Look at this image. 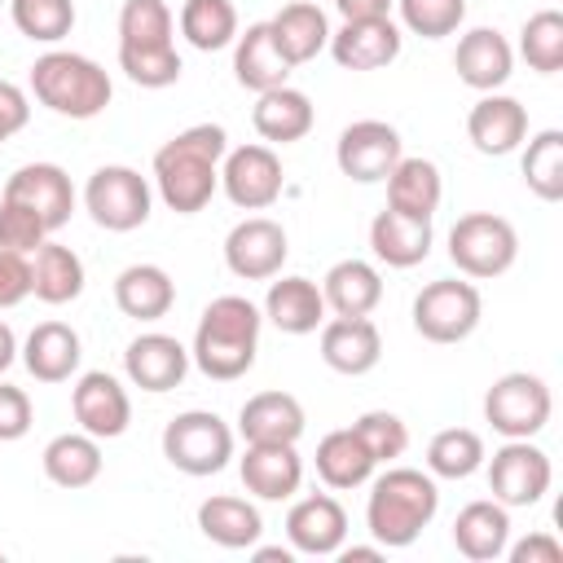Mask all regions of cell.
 Segmentation results:
<instances>
[{
	"label": "cell",
	"instance_id": "6da1fadb",
	"mask_svg": "<svg viewBox=\"0 0 563 563\" xmlns=\"http://www.w3.org/2000/svg\"><path fill=\"white\" fill-rule=\"evenodd\" d=\"M229 150V132L220 123H194L154 150V189L176 216H194L220 189V158Z\"/></svg>",
	"mask_w": 563,
	"mask_h": 563
},
{
	"label": "cell",
	"instance_id": "7a4b0ae2",
	"mask_svg": "<svg viewBox=\"0 0 563 563\" xmlns=\"http://www.w3.org/2000/svg\"><path fill=\"white\" fill-rule=\"evenodd\" d=\"M260 325L264 312L246 299V295H220L202 308L198 330H194V347L189 361L216 378V383H233L255 365L260 352Z\"/></svg>",
	"mask_w": 563,
	"mask_h": 563
},
{
	"label": "cell",
	"instance_id": "3957f363",
	"mask_svg": "<svg viewBox=\"0 0 563 563\" xmlns=\"http://www.w3.org/2000/svg\"><path fill=\"white\" fill-rule=\"evenodd\" d=\"M435 510H440L435 475L387 462V471L369 484L365 528L383 550H405L422 537V528L435 519Z\"/></svg>",
	"mask_w": 563,
	"mask_h": 563
},
{
	"label": "cell",
	"instance_id": "277c9868",
	"mask_svg": "<svg viewBox=\"0 0 563 563\" xmlns=\"http://www.w3.org/2000/svg\"><path fill=\"white\" fill-rule=\"evenodd\" d=\"M31 97L44 110L84 123L110 106L114 84H110L106 66H97L92 57L70 53V48H48L31 62Z\"/></svg>",
	"mask_w": 563,
	"mask_h": 563
},
{
	"label": "cell",
	"instance_id": "5b68a950",
	"mask_svg": "<svg viewBox=\"0 0 563 563\" xmlns=\"http://www.w3.org/2000/svg\"><path fill=\"white\" fill-rule=\"evenodd\" d=\"M449 260L462 277H475V282L501 277L519 260V233L506 216H493V211L457 216L449 229Z\"/></svg>",
	"mask_w": 563,
	"mask_h": 563
},
{
	"label": "cell",
	"instance_id": "8992f818",
	"mask_svg": "<svg viewBox=\"0 0 563 563\" xmlns=\"http://www.w3.org/2000/svg\"><path fill=\"white\" fill-rule=\"evenodd\" d=\"M163 457L180 475H220L233 457V427L211 409H185L163 427Z\"/></svg>",
	"mask_w": 563,
	"mask_h": 563
},
{
	"label": "cell",
	"instance_id": "52a82bcc",
	"mask_svg": "<svg viewBox=\"0 0 563 563\" xmlns=\"http://www.w3.org/2000/svg\"><path fill=\"white\" fill-rule=\"evenodd\" d=\"M550 413H554V396L541 374L510 369L493 378V387L484 391V422L501 440H532L537 431H545Z\"/></svg>",
	"mask_w": 563,
	"mask_h": 563
},
{
	"label": "cell",
	"instance_id": "ba28073f",
	"mask_svg": "<svg viewBox=\"0 0 563 563\" xmlns=\"http://www.w3.org/2000/svg\"><path fill=\"white\" fill-rule=\"evenodd\" d=\"M84 207L92 216L97 229L106 233H132L150 220V207H154V189L150 180L128 167V163H106L88 176L84 185Z\"/></svg>",
	"mask_w": 563,
	"mask_h": 563
},
{
	"label": "cell",
	"instance_id": "9c48e42d",
	"mask_svg": "<svg viewBox=\"0 0 563 563\" xmlns=\"http://www.w3.org/2000/svg\"><path fill=\"white\" fill-rule=\"evenodd\" d=\"M479 317H484V299H479L475 282L440 277L413 295V330L427 343H462L475 334Z\"/></svg>",
	"mask_w": 563,
	"mask_h": 563
},
{
	"label": "cell",
	"instance_id": "30bf717a",
	"mask_svg": "<svg viewBox=\"0 0 563 563\" xmlns=\"http://www.w3.org/2000/svg\"><path fill=\"white\" fill-rule=\"evenodd\" d=\"M550 479H554L550 453L537 449L532 440H506V444L488 457V493H493L506 510L537 506V501L550 493Z\"/></svg>",
	"mask_w": 563,
	"mask_h": 563
},
{
	"label": "cell",
	"instance_id": "8fae6325",
	"mask_svg": "<svg viewBox=\"0 0 563 563\" xmlns=\"http://www.w3.org/2000/svg\"><path fill=\"white\" fill-rule=\"evenodd\" d=\"M282 158L273 154V145H238L224 150L220 158V189L238 211H264L282 198Z\"/></svg>",
	"mask_w": 563,
	"mask_h": 563
},
{
	"label": "cell",
	"instance_id": "7c38bea8",
	"mask_svg": "<svg viewBox=\"0 0 563 563\" xmlns=\"http://www.w3.org/2000/svg\"><path fill=\"white\" fill-rule=\"evenodd\" d=\"M405 145H400V132L383 119H356L339 132L334 141V163L347 180L356 185H378L387 180V172L400 163Z\"/></svg>",
	"mask_w": 563,
	"mask_h": 563
},
{
	"label": "cell",
	"instance_id": "4fadbf2b",
	"mask_svg": "<svg viewBox=\"0 0 563 563\" xmlns=\"http://www.w3.org/2000/svg\"><path fill=\"white\" fill-rule=\"evenodd\" d=\"M290 255V242H286V229L268 216H246L229 229L224 238V264L233 277L242 282H268L282 273Z\"/></svg>",
	"mask_w": 563,
	"mask_h": 563
},
{
	"label": "cell",
	"instance_id": "5bb4252c",
	"mask_svg": "<svg viewBox=\"0 0 563 563\" xmlns=\"http://www.w3.org/2000/svg\"><path fill=\"white\" fill-rule=\"evenodd\" d=\"M70 413H75L79 431H88L97 440H119L132 422V396L114 374L88 369L70 387Z\"/></svg>",
	"mask_w": 563,
	"mask_h": 563
},
{
	"label": "cell",
	"instance_id": "9a60e30c",
	"mask_svg": "<svg viewBox=\"0 0 563 563\" xmlns=\"http://www.w3.org/2000/svg\"><path fill=\"white\" fill-rule=\"evenodd\" d=\"M325 48L343 70H383L400 57L405 35H400V22H391V13L387 18H347L339 31H330Z\"/></svg>",
	"mask_w": 563,
	"mask_h": 563
},
{
	"label": "cell",
	"instance_id": "2e32d148",
	"mask_svg": "<svg viewBox=\"0 0 563 563\" xmlns=\"http://www.w3.org/2000/svg\"><path fill=\"white\" fill-rule=\"evenodd\" d=\"M0 198L31 207L48 224V233H57L70 220V211H75V185H70L66 167H57V163H22L4 180V194Z\"/></svg>",
	"mask_w": 563,
	"mask_h": 563
},
{
	"label": "cell",
	"instance_id": "e0dca14e",
	"mask_svg": "<svg viewBox=\"0 0 563 563\" xmlns=\"http://www.w3.org/2000/svg\"><path fill=\"white\" fill-rule=\"evenodd\" d=\"M286 541L295 554H339V545L347 541V510L330 493H308L286 510Z\"/></svg>",
	"mask_w": 563,
	"mask_h": 563
},
{
	"label": "cell",
	"instance_id": "ac0fdd59",
	"mask_svg": "<svg viewBox=\"0 0 563 563\" xmlns=\"http://www.w3.org/2000/svg\"><path fill=\"white\" fill-rule=\"evenodd\" d=\"M123 374L132 387L141 391H172L185 383L189 374V347L163 330H150V334H136L123 352Z\"/></svg>",
	"mask_w": 563,
	"mask_h": 563
},
{
	"label": "cell",
	"instance_id": "d6986e66",
	"mask_svg": "<svg viewBox=\"0 0 563 563\" xmlns=\"http://www.w3.org/2000/svg\"><path fill=\"white\" fill-rule=\"evenodd\" d=\"M466 136L488 158L515 154L528 141V110H523V101H515L506 92H484L471 106V114H466Z\"/></svg>",
	"mask_w": 563,
	"mask_h": 563
},
{
	"label": "cell",
	"instance_id": "ffe728a7",
	"mask_svg": "<svg viewBox=\"0 0 563 563\" xmlns=\"http://www.w3.org/2000/svg\"><path fill=\"white\" fill-rule=\"evenodd\" d=\"M321 361L334 374L361 378L383 361V334L369 317H330L321 321Z\"/></svg>",
	"mask_w": 563,
	"mask_h": 563
},
{
	"label": "cell",
	"instance_id": "44dd1931",
	"mask_svg": "<svg viewBox=\"0 0 563 563\" xmlns=\"http://www.w3.org/2000/svg\"><path fill=\"white\" fill-rule=\"evenodd\" d=\"M238 475L260 501H290L303 484V457L295 444H246Z\"/></svg>",
	"mask_w": 563,
	"mask_h": 563
},
{
	"label": "cell",
	"instance_id": "7402d4cb",
	"mask_svg": "<svg viewBox=\"0 0 563 563\" xmlns=\"http://www.w3.org/2000/svg\"><path fill=\"white\" fill-rule=\"evenodd\" d=\"M453 70L466 88L475 92H497L510 70H515V48L506 44V35L497 26H471L462 40H457V53H453Z\"/></svg>",
	"mask_w": 563,
	"mask_h": 563
},
{
	"label": "cell",
	"instance_id": "603a6c76",
	"mask_svg": "<svg viewBox=\"0 0 563 563\" xmlns=\"http://www.w3.org/2000/svg\"><path fill=\"white\" fill-rule=\"evenodd\" d=\"M303 422V405L290 391H255L238 409V431L246 444H299Z\"/></svg>",
	"mask_w": 563,
	"mask_h": 563
},
{
	"label": "cell",
	"instance_id": "cb8c5ba5",
	"mask_svg": "<svg viewBox=\"0 0 563 563\" xmlns=\"http://www.w3.org/2000/svg\"><path fill=\"white\" fill-rule=\"evenodd\" d=\"M453 545L462 559L471 563H493L506 554L510 545V510L497 501V497H479V501H466L453 519Z\"/></svg>",
	"mask_w": 563,
	"mask_h": 563
},
{
	"label": "cell",
	"instance_id": "d4e9b609",
	"mask_svg": "<svg viewBox=\"0 0 563 563\" xmlns=\"http://www.w3.org/2000/svg\"><path fill=\"white\" fill-rule=\"evenodd\" d=\"M290 70L295 66L282 57L268 22H251L246 31H238V40H233V75H238L242 88H251L260 97L268 88H282L290 79Z\"/></svg>",
	"mask_w": 563,
	"mask_h": 563
},
{
	"label": "cell",
	"instance_id": "484cf974",
	"mask_svg": "<svg viewBox=\"0 0 563 563\" xmlns=\"http://www.w3.org/2000/svg\"><path fill=\"white\" fill-rule=\"evenodd\" d=\"M431 220H418V216H400L391 207H383L374 220H369V251L387 264V268H413L431 255Z\"/></svg>",
	"mask_w": 563,
	"mask_h": 563
},
{
	"label": "cell",
	"instance_id": "4316f807",
	"mask_svg": "<svg viewBox=\"0 0 563 563\" xmlns=\"http://www.w3.org/2000/svg\"><path fill=\"white\" fill-rule=\"evenodd\" d=\"M321 299L334 317H369L383 303V277L369 260H339L321 277Z\"/></svg>",
	"mask_w": 563,
	"mask_h": 563
},
{
	"label": "cell",
	"instance_id": "83f0119b",
	"mask_svg": "<svg viewBox=\"0 0 563 563\" xmlns=\"http://www.w3.org/2000/svg\"><path fill=\"white\" fill-rule=\"evenodd\" d=\"M264 317H268L282 334H312V330H321V321H325L321 286H317L312 277H299V273L268 282Z\"/></svg>",
	"mask_w": 563,
	"mask_h": 563
},
{
	"label": "cell",
	"instance_id": "f1b7e54d",
	"mask_svg": "<svg viewBox=\"0 0 563 563\" xmlns=\"http://www.w3.org/2000/svg\"><path fill=\"white\" fill-rule=\"evenodd\" d=\"M84 343L66 321H40L22 343V365L35 383H66L79 369Z\"/></svg>",
	"mask_w": 563,
	"mask_h": 563
},
{
	"label": "cell",
	"instance_id": "f546056e",
	"mask_svg": "<svg viewBox=\"0 0 563 563\" xmlns=\"http://www.w3.org/2000/svg\"><path fill=\"white\" fill-rule=\"evenodd\" d=\"M268 31H273V40H277V48H282V57H286L290 66L312 62V57L330 44V18H325V9L312 4V0H290V4H282V9L268 18Z\"/></svg>",
	"mask_w": 563,
	"mask_h": 563
},
{
	"label": "cell",
	"instance_id": "4dcf8cb0",
	"mask_svg": "<svg viewBox=\"0 0 563 563\" xmlns=\"http://www.w3.org/2000/svg\"><path fill=\"white\" fill-rule=\"evenodd\" d=\"M317 123V110L308 101V92L282 84V88H268L260 92L255 110H251V128L268 141V145H290V141H303Z\"/></svg>",
	"mask_w": 563,
	"mask_h": 563
},
{
	"label": "cell",
	"instance_id": "1f68e13d",
	"mask_svg": "<svg viewBox=\"0 0 563 563\" xmlns=\"http://www.w3.org/2000/svg\"><path fill=\"white\" fill-rule=\"evenodd\" d=\"M444 198V176L431 158L422 154H400V163L387 172V207L400 216L431 220Z\"/></svg>",
	"mask_w": 563,
	"mask_h": 563
},
{
	"label": "cell",
	"instance_id": "d6a6232c",
	"mask_svg": "<svg viewBox=\"0 0 563 563\" xmlns=\"http://www.w3.org/2000/svg\"><path fill=\"white\" fill-rule=\"evenodd\" d=\"M198 532L207 541H216L220 550H251L264 537V519L260 506L233 493H216L198 506Z\"/></svg>",
	"mask_w": 563,
	"mask_h": 563
},
{
	"label": "cell",
	"instance_id": "836d02e7",
	"mask_svg": "<svg viewBox=\"0 0 563 563\" xmlns=\"http://www.w3.org/2000/svg\"><path fill=\"white\" fill-rule=\"evenodd\" d=\"M114 303L123 317L132 321H158L172 312L176 303V282L167 268L158 264H128L119 277H114Z\"/></svg>",
	"mask_w": 563,
	"mask_h": 563
},
{
	"label": "cell",
	"instance_id": "e575fe53",
	"mask_svg": "<svg viewBox=\"0 0 563 563\" xmlns=\"http://www.w3.org/2000/svg\"><path fill=\"white\" fill-rule=\"evenodd\" d=\"M44 462V475L57 484V488H88L97 484L106 457H101V440L88 435V431H62L44 444L40 453Z\"/></svg>",
	"mask_w": 563,
	"mask_h": 563
},
{
	"label": "cell",
	"instance_id": "d590c367",
	"mask_svg": "<svg viewBox=\"0 0 563 563\" xmlns=\"http://www.w3.org/2000/svg\"><path fill=\"white\" fill-rule=\"evenodd\" d=\"M374 453L361 444V435L352 427H339V431H325L321 444H317V475L325 488H361L374 479Z\"/></svg>",
	"mask_w": 563,
	"mask_h": 563
},
{
	"label": "cell",
	"instance_id": "8d00e7d4",
	"mask_svg": "<svg viewBox=\"0 0 563 563\" xmlns=\"http://www.w3.org/2000/svg\"><path fill=\"white\" fill-rule=\"evenodd\" d=\"M31 295L40 303H70L84 295V260L62 242H40L31 251Z\"/></svg>",
	"mask_w": 563,
	"mask_h": 563
},
{
	"label": "cell",
	"instance_id": "74e56055",
	"mask_svg": "<svg viewBox=\"0 0 563 563\" xmlns=\"http://www.w3.org/2000/svg\"><path fill=\"white\" fill-rule=\"evenodd\" d=\"M176 22H180V35L198 53H216V48H229L238 40V9H233V0H185Z\"/></svg>",
	"mask_w": 563,
	"mask_h": 563
},
{
	"label": "cell",
	"instance_id": "f35d334b",
	"mask_svg": "<svg viewBox=\"0 0 563 563\" xmlns=\"http://www.w3.org/2000/svg\"><path fill=\"white\" fill-rule=\"evenodd\" d=\"M484 435L471 427H444L427 444V471L435 479H466L484 466Z\"/></svg>",
	"mask_w": 563,
	"mask_h": 563
},
{
	"label": "cell",
	"instance_id": "ab89813d",
	"mask_svg": "<svg viewBox=\"0 0 563 563\" xmlns=\"http://www.w3.org/2000/svg\"><path fill=\"white\" fill-rule=\"evenodd\" d=\"M519 172H523V185L541 202H559L563 198V132L559 128H541L537 136H528Z\"/></svg>",
	"mask_w": 563,
	"mask_h": 563
},
{
	"label": "cell",
	"instance_id": "60d3db41",
	"mask_svg": "<svg viewBox=\"0 0 563 563\" xmlns=\"http://www.w3.org/2000/svg\"><path fill=\"white\" fill-rule=\"evenodd\" d=\"M176 18L167 0H123L119 9V48H172Z\"/></svg>",
	"mask_w": 563,
	"mask_h": 563
},
{
	"label": "cell",
	"instance_id": "b9f144b4",
	"mask_svg": "<svg viewBox=\"0 0 563 563\" xmlns=\"http://www.w3.org/2000/svg\"><path fill=\"white\" fill-rule=\"evenodd\" d=\"M13 26L35 44H62L75 31V0H9Z\"/></svg>",
	"mask_w": 563,
	"mask_h": 563
},
{
	"label": "cell",
	"instance_id": "7bdbcfd3",
	"mask_svg": "<svg viewBox=\"0 0 563 563\" xmlns=\"http://www.w3.org/2000/svg\"><path fill=\"white\" fill-rule=\"evenodd\" d=\"M519 57L537 70V75H559L563 70V13L559 9H541L523 22L519 31Z\"/></svg>",
	"mask_w": 563,
	"mask_h": 563
},
{
	"label": "cell",
	"instance_id": "ee69618b",
	"mask_svg": "<svg viewBox=\"0 0 563 563\" xmlns=\"http://www.w3.org/2000/svg\"><path fill=\"white\" fill-rule=\"evenodd\" d=\"M396 9H400V26L422 40H444L466 18V0H396Z\"/></svg>",
	"mask_w": 563,
	"mask_h": 563
},
{
	"label": "cell",
	"instance_id": "f6af8a7d",
	"mask_svg": "<svg viewBox=\"0 0 563 563\" xmlns=\"http://www.w3.org/2000/svg\"><path fill=\"white\" fill-rule=\"evenodd\" d=\"M352 431L361 435V444L374 453L378 466H383V462H396V457L409 449V427H405V418L391 413V409H365V413L352 422Z\"/></svg>",
	"mask_w": 563,
	"mask_h": 563
},
{
	"label": "cell",
	"instance_id": "bcb514c9",
	"mask_svg": "<svg viewBox=\"0 0 563 563\" xmlns=\"http://www.w3.org/2000/svg\"><path fill=\"white\" fill-rule=\"evenodd\" d=\"M119 70L141 88H172L180 79V53L172 48H119Z\"/></svg>",
	"mask_w": 563,
	"mask_h": 563
},
{
	"label": "cell",
	"instance_id": "7dc6e473",
	"mask_svg": "<svg viewBox=\"0 0 563 563\" xmlns=\"http://www.w3.org/2000/svg\"><path fill=\"white\" fill-rule=\"evenodd\" d=\"M40 242H48V224H44V220H40L31 207L0 198V251L31 255Z\"/></svg>",
	"mask_w": 563,
	"mask_h": 563
},
{
	"label": "cell",
	"instance_id": "c3c4849f",
	"mask_svg": "<svg viewBox=\"0 0 563 563\" xmlns=\"http://www.w3.org/2000/svg\"><path fill=\"white\" fill-rule=\"evenodd\" d=\"M35 422V409H31V396L13 383H0V444H13L31 431Z\"/></svg>",
	"mask_w": 563,
	"mask_h": 563
},
{
	"label": "cell",
	"instance_id": "681fc988",
	"mask_svg": "<svg viewBox=\"0 0 563 563\" xmlns=\"http://www.w3.org/2000/svg\"><path fill=\"white\" fill-rule=\"evenodd\" d=\"M31 295V260L18 251H0V312L18 308Z\"/></svg>",
	"mask_w": 563,
	"mask_h": 563
},
{
	"label": "cell",
	"instance_id": "f907efd6",
	"mask_svg": "<svg viewBox=\"0 0 563 563\" xmlns=\"http://www.w3.org/2000/svg\"><path fill=\"white\" fill-rule=\"evenodd\" d=\"M26 123H31V101H26V92H22L18 84L0 79V145H4L9 136H18Z\"/></svg>",
	"mask_w": 563,
	"mask_h": 563
},
{
	"label": "cell",
	"instance_id": "816d5d0a",
	"mask_svg": "<svg viewBox=\"0 0 563 563\" xmlns=\"http://www.w3.org/2000/svg\"><path fill=\"white\" fill-rule=\"evenodd\" d=\"M506 554H510V563H563V545L550 532H528L523 541L506 545Z\"/></svg>",
	"mask_w": 563,
	"mask_h": 563
},
{
	"label": "cell",
	"instance_id": "f5cc1de1",
	"mask_svg": "<svg viewBox=\"0 0 563 563\" xmlns=\"http://www.w3.org/2000/svg\"><path fill=\"white\" fill-rule=\"evenodd\" d=\"M391 4H396V0H334V9L343 13V22H347V18H387Z\"/></svg>",
	"mask_w": 563,
	"mask_h": 563
},
{
	"label": "cell",
	"instance_id": "db71d44e",
	"mask_svg": "<svg viewBox=\"0 0 563 563\" xmlns=\"http://www.w3.org/2000/svg\"><path fill=\"white\" fill-rule=\"evenodd\" d=\"M18 352H22V347H18L13 325H9V321H0V378H4V369L18 361Z\"/></svg>",
	"mask_w": 563,
	"mask_h": 563
},
{
	"label": "cell",
	"instance_id": "11a10c76",
	"mask_svg": "<svg viewBox=\"0 0 563 563\" xmlns=\"http://www.w3.org/2000/svg\"><path fill=\"white\" fill-rule=\"evenodd\" d=\"M339 559L343 563H374V559H383V545L374 541V545H339Z\"/></svg>",
	"mask_w": 563,
	"mask_h": 563
},
{
	"label": "cell",
	"instance_id": "9f6ffc18",
	"mask_svg": "<svg viewBox=\"0 0 563 563\" xmlns=\"http://www.w3.org/2000/svg\"><path fill=\"white\" fill-rule=\"evenodd\" d=\"M251 554H255L260 563H290V559H295V550H290V545H260V541L251 545Z\"/></svg>",
	"mask_w": 563,
	"mask_h": 563
},
{
	"label": "cell",
	"instance_id": "6f0895ef",
	"mask_svg": "<svg viewBox=\"0 0 563 563\" xmlns=\"http://www.w3.org/2000/svg\"><path fill=\"white\" fill-rule=\"evenodd\" d=\"M0 559H4V554H0Z\"/></svg>",
	"mask_w": 563,
	"mask_h": 563
},
{
	"label": "cell",
	"instance_id": "680465c9",
	"mask_svg": "<svg viewBox=\"0 0 563 563\" xmlns=\"http://www.w3.org/2000/svg\"><path fill=\"white\" fill-rule=\"evenodd\" d=\"M0 4H4V0H0Z\"/></svg>",
	"mask_w": 563,
	"mask_h": 563
}]
</instances>
